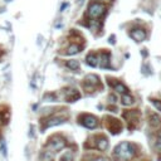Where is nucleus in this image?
Wrapping results in <instances>:
<instances>
[{
    "mask_svg": "<svg viewBox=\"0 0 161 161\" xmlns=\"http://www.w3.org/2000/svg\"><path fill=\"white\" fill-rule=\"evenodd\" d=\"M108 84L110 86H112L113 87V89L116 91V92H118V93H121V94H125V93H128V88L123 84V83H121V82H118L117 79H113V78H108Z\"/></svg>",
    "mask_w": 161,
    "mask_h": 161,
    "instance_id": "9b49d317",
    "label": "nucleus"
},
{
    "mask_svg": "<svg viewBox=\"0 0 161 161\" xmlns=\"http://www.w3.org/2000/svg\"><path fill=\"white\" fill-rule=\"evenodd\" d=\"M110 43H111V44H115V36L110 37Z\"/></svg>",
    "mask_w": 161,
    "mask_h": 161,
    "instance_id": "bb28decb",
    "label": "nucleus"
},
{
    "mask_svg": "<svg viewBox=\"0 0 161 161\" xmlns=\"http://www.w3.org/2000/svg\"><path fill=\"white\" fill-rule=\"evenodd\" d=\"M84 149H97L100 151H106L108 149V139L103 135H94L88 139L84 144Z\"/></svg>",
    "mask_w": 161,
    "mask_h": 161,
    "instance_id": "f03ea898",
    "label": "nucleus"
},
{
    "mask_svg": "<svg viewBox=\"0 0 161 161\" xmlns=\"http://www.w3.org/2000/svg\"><path fill=\"white\" fill-rule=\"evenodd\" d=\"M66 146H67V140L60 135H53L52 137H49L47 144V149L52 152H59Z\"/></svg>",
    "mask_w": 161,
    "mask_h": 161,
    "instance_id": "20e7f679",
    "label": "nucleus"
},
{
    "mask_svg": "<svg viewBox=\"0 0 161 161\" xmlns=\"http://www.w3.org/2000/svg\"><path fill=\"white\" fill-rule=\"evenodd\" d=\"M66 66H67V68H69L71 71H78L79 69V62L78 60H76V59H71V60H67V63H66Z\"/></svg>",
    "mask_w": 161,
    "mask_h": 161,
    "instance_id": "6ab92c4d",
    "label": "nucleus"
},
{
    "mask_svg": "<svg viewBox=\"0 0 161 161\" xmlns=\"http://www.w3.org/2000/svg\"><path fill=\"white\" fill-rule=\"evenodd\" d=\"M7 2H13V0H7Z\"/></svg>",
    "mask_w": 161,
    "mask_h": 161,
    "instance_id": "c756f323",
    "label": "nucleus"
},
{
    "mask_svg": "<svg viewBox=\"0 0 161 161\" xmlns=\"http://www.w3.org/2000/svg\"><path fill=\"white\" fill-rule=\"evenodd\" d=\"M86 63L89 67H98V55L96 53H89L86 58Z\"/></svg>",
    "mask_w": 161,
    "mask_h": 161,
    "instance_id": "4468645a",
    "label": "nucleus"
},
{
    "mask_svg": "<svg viewBox=\"0 0 161 161\" xmlns=\"http://www.w3.org/2000/svg\"><path fill=\"white\" fill-rule=\"evenodd\" d=\"M111 55L108 52H102L98 55V66L101 68H110L111 67Z\"/></svg>",
    "mask_w": 161,
    "mask_h": 161,
    "instance_id": "f8f14e48",
    "label": "nucleus"
},
{
    "mask_svg": "<svg viewBox=\"0 0 161 161\" xmlns=\"http://www.w3.org/2000/svg\"><path fill=\"white\" fill-rule=\"evenodd\" d=\"M66 7H67V4H63V5H62V8H60V12H62L64 8H66Z\"/></svg>",
    "mask_w": 161,
    "mask_h": 161,
    "instance_id": "c85d7f7f",
    "label": "nucleus"
},
{
    "mask_svg": "<svg viewBox=\"0 0 161 161\" xmlns=\"http://www.w3.org/2000/svg\"><path fill=\"white\" fill-rule=\"evenodd\" d=\"M130 36H131V38H132L135 42L141 43V42H144V40L146 39V31H145L144 29H141V28H137V29H134V30L131 31Z\"/></svg>",
    "mask_w": 161,
    "mask_h": 161,
    "instance_id": "ddd939ff",
    "label": "nucleus"
},
{
    "mask_svg": "<svg viewBox=\"0 0 161 161\" xmlns=\"http://www.w3.org/2000/svg\"><path fill=\"white\" fill-rule=\"evenodd\" d=\"M122 105L123 106H131V105H134V102H135V100H134V97L131 94H128V93H125V94H122Z\"/></svg>",
    "mask_w": 161,
    "mask_h": 161,
    "instance_id": "a211bd4d",
    "label": "nucleus"
},
{
    "mask_svg": "<svg viewBox=\"0 0 161 161\" xmlns=\"http://www.w3.org/2000/svg\"><path fill=\"white\" fill-rule=\"evenodd\" d=\"M68 118V115L64 113V115H52V116H47L44 118L40 120V125H42V131L47 130L49 127H54L58 126L63 122H66V120Z\"/></svg>",
    "mask_w": 161,
    "mask_h": 161,
    "instance_id": "7ed1b4c3",
    "label": "nucleus"
},
{
    "mask_svg": "<svg viewBox=\"0 0 161 161\" xmlns=\"http://www.w3.org/2000/svg\"><path fill=\"white\" fill-rule=\"evenodd\" d=\"M78 123L84 126L86 128H91V130H93V128H96L100 125V121H98L97 117L93 116V115L82 113V115L78 116Z\"/></svg>",
    "mask_w": 161,
    "mask_h": 161,
    "instance_id": "0eeeda50",
    "label": "nucleus"
},
{
    "mask_svg": "<svg viewBox=\"0 0 161 161\" xmlns=\"http://www.w3.org/2000/svg\"><path fill=\"white\" fill-rule=\"evenodd\" d=\"M113 155L120 160H131L136 155V146L131 142H121L115 147Z\"/></svg>",
    "mask_w": 161,
    "mask_h": 161,
    "instance_id": "f257e3e1",
    "label": "nucleus"
},
{
    "mask_svg": "<svg viewBox=\"0 0 161 161\" xmlns=\"http://www.w3.org/2000/svg\"><path fill=\"white\" fill-rule=\"evenodd\" d=\"M9 118H10V111L5 107V110L0 111V126H4L9 122Z\"/></svg>",
    "mask_w": 161,
    "mask_h": 161,
    "instance_id": "2eb2a0df",
    "label": "nucleus"
},
{
    "mask_svg": "<svg viewBox=\"0 0 161 161\" xmlns=\"http://www.w3.org/2000/svg\"><path fill=\"white\" fill-rule=\"evenodd\" d=\"M40 161H52V156H50V154H49V152H47V151H44V152L42 154V156H40Z\"/></svg>",
    "mask_w": 161,
    "mask_h": 161,
    "instance_id": "412c9836",
    "label": "nucleus"
},
{
    "mask_svg": "<svg viewBox=\"0 0 161 161\" xmlns=\"http://www.w3.org/2000/svg\"><path fill=\"white\" fill-rule=\"evenodd\" d=\"M105 13H106V7L103 4H100V3H93L88 8V15L92 19L101 18Z\"/></svg>",
    "mask_w": 161,
    "mask_h": 161,
    "instance_id": "1a4fd4ad",
    "label": "nucleus"
},
{
    "mask_svg": "<svg viewBox=\"0 0 161 161\" xmlns=\"http://www.w3.org/2000/svg\"><path fill=\"white\" fill-rule=\"evenodd\" d=\"M155 146H156V149H157V150H161V131H159V134H157Z\"/></svg>",
    "mask_w": 161,
    "mask_h": 161,
    "instance_id": "4be33fe9",
    "label": "nucleus"
},
{
    "mask_svg": "<svg viewBox=\"0 0 161 161\" xmlns=\"http://www.w3.org/2000/svg\"><path fill=\"white\" fill-rule=\"evenodd\" d=\"M105 125L107 127V130L112 134V135H117L122 131V122L115 117H111V116H106L105 118Z\"/></svg>",
    "mask_w": 161,
    "mask_h": 161,
    "instance_id": "6e6552de",
    "label": "nucleus"
},
{
    "mask_svg": "<svg viewBox=\"0 0 161 161\" xmlns=\"http://www.w3.org/2000/svg\"><path fill=\"white\" fill-rule=\"evenodd\" d=\"M108 110H111L112 112H117V108H116V107H113V106H112V107L110 106V107H108Z\"/></svg>",
    "mask_w": 161,
    "mask_h": 161,
    "instance_id": "cd10ccee",
    "label": "nucleus"
},
{
    "mask_svg": "<svg viewBox=\"0 0 161 161\" xmlns=\"http://www.w3.org/2000/svg\"><path fill=\"white\" fill-rule=\"evenodd\" d=\"M92 161H111V160L107 159V157H96V159L92 160Z\"/></svg>",
    "mask_w": 161,
    "mask_h": 161,
    "instance_id": "b1692460",
    "label": "nucleus"
},
{
    "mask_svg": "<svg viewBox=\"0 0 161 161\" xmlns=\"http://www.w3.org/2000/svg\"><path fill=\"white\" fill-rule=\"evenodd\" d=\"M33 131H34V127L30 126V132H29V136H30V137H34V132H33Z\"/></svg>",
    "mask_w": 161,
    "mask_h": 161,
    "instance_id": "393cba45",
    "label": "nucleus"
},
{
    "mask_svg": "<svg viewBox=\"0 0 161 161\" xmlns=\"http://www.w3.org/2000/svg\"><path fill=\"white\" fill-rule=\"evenodd\" d=\"M83 88L87 92H92L94 89H100L102 88L100 77L97 74H87L83 79Z\"/></svg>",
    "mask_w": 161,
    "mask_h": 161,
    "instance_id": "423d86ee",
    "label": "nucleus"
},
{
    "mask_svg": "<svg viewBox=\"0 0 161 161\" xmlns=\"http://www.w3.org/2000/svg\"><path fill=\"white\" fill-rule=\"evenodd\" d=\"M149 123H150V126L154 127V128L160 127V125H161V118H160V116H157L156 113L151 115L150 118H149Z\"/></svg>",
    "mask_w": 161,
    "mask_h": 161,
    "instance_id": "dca6fc26",
    "label": "nucleus"
},
{
    "mask_svg": "<svg viewBox=\"0 0 161 161\" xmlns=\"http://www.w3.org/2000/svg\"><path fill=\"white\" fill-rule=\"evenodd\" d=\"M123 118L127 121V125H128V128L130 130H134L136 128L140 123V120H141V113L139 110H128V111H125L123 112Z\"/></svg>",
    "mask_w": 161,
    "mask_h": 161,
    "instance_id": "39448f33",
    "label": "nucleus"
},
{
    "mask_svg": "<svg viewBox=\"0 0 161 161\" xmlns=\"http://www.w3.org/2000/svg\"><path fill=\"white\" fill-rule=\"evenodd\" d=\"M111 100H112V102H116V101H117V98L115 97L113 94H111V96H110V101H111Z\"/></svg>",
    "mask_w": 161,
    "mask_h": 161,
    "instance_id": "a878e982",
    "label": "nucleus"
},
{
    "mask_svg": "<svg viewBox=\"0 0 161 161\" xmlns=\"http://www.w3.org/2000/svg\"><path fill=\"white\" fill-rule=\"evenodd\" d=\"M81 98V93L76 88H66L64 89V100L67 102H76Z\"/></svg>",
    "mask_w": 161,
    "mask_h": 161,
    "instance_id": "9d476101",
    "label": "nucleus"
},
{
    "mask_svg": "<svg viewBox=\"0 0 161 161\" xmlns=\"http://www.w3.org/2000/svg\"><path fill=\"white\" fill-rule=\"evenodd\" d=\"M151 103L154 105V107L157 111H161V101H159V100H151Z\"/></svg>",
    "mask_w": 161,
    "mask_h": 161,
    "instance_id": "5701e85b",
    "label": "nucleus"
},
{
    "mask_svg": "<svg viewBox=\"0 0 161 161\" xmlns=\"http://www.w3.org/2000/svg\"><path fill=\"white\" fill-rule=\"evenodd\" d=\"M81 45L79 44H71L68 48H67V50H66V54L67 55H74V54H77V53H79L81 52Z\"/></svg>",
    "mask_w": 161,
    "mask_h": 161,
    "instance_id": "f3484780",
    "label": "nucleus"
},
{
    "mask_svg": "<svg viewBox=\"0 0 161 161\" xmlns=\"http://www.w3.org/2000/svg\"><path fill=\"white\" fill-rule=\"evenodd\" d=\"M73 160H74V156L71 151H67L66 154H63L59 159V161H73Z\"/></svg>",
    "mask_w": 161,
    "mask_h": 161,
    "instance_id": "aec40b11",
    "label": "nucleus"
}]
</instances>
